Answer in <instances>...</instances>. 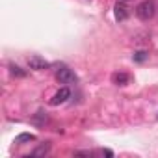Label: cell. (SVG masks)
I'll return each instance as SVG.
<instances>
[{
	"mask_svg": "<svg viewBox=\"0 0 158 158\" xmlns=\"http://www.w3.org/2000/svg\"><path fill=\"white\" fill-rule=\"evenodd\" d=\"M154 11H156V8H154L152 0H143V2L136 8V15L141 21H151L154 17Z\"/></svg>",
	"mask_w": 158,
	"mask_h": 158,
	"instance_id": "cell-1",
	"label": "cell"
},
{
	"mask_svg": "<svg viewBox=\"0 0 158 158\" xmlns=\"http://www.w3.org/2000/svg\"><path fill=\"white\" fill-rule=\"evenodd\" d=\"M56 80H58L60 84H67V86H71V84H76L78 76L74 74L73 69H69V67H60V69L56 71Z\"/></svg>",
	"mask_w": 158,
	"mask_h": 158,
	"instance_id": "cell-2",
	"label": "cell"
},
{
	"mask_svg": "<svg viewBox=\"0 0 158 158\" xmlns=\"http://www.w3.org/2000/svg\"><path fill=\"white\" fill-rule=\"evenodd\" d=\"M28 67L34 69V71H45V69L50 67V63L45 58H41V56H30L28 58Z\"/></svg>",
	"mask_w": 158,
	"mask_h": 158,
	"instance_id": "cell-3",
	"label": "cell"
},
{
	"mask_svg": "<svg viewBox=\"0 0 158 158\" xmlns=\"http://www.w3.org/2000/svg\"><path fill=\"white\" fill-rule=\"evenodd\" d=\"M69 97H71V89H69V88H61V89H60V91H58V93H56V95L50 99V104H52V106L63 104V102H65Z\"/></svg>",
	"mask_w": 158,
	"mask_h": 158,
	"instance_id": "cell-4",
	"label": "cell"
},
{
	"mask_svg": "<svg viewBox=\"0 0 158 158\" xmlns=\"http://www.w3.org/2000/svg\"><path fill=\"white\" fill-rule=\"evenodd\" d=\"M114 13H115V19L117 21H125L128 17V11H127V6L123 2H117L115 8H114Z\"/></svg>",
	"mask_w": 158,
	"mask_h": 158,
	"instance_id": "cell-5",
	"label": "cell"
},
{
	"mask_svg": "<svg viewBox=\"0 0 158 158\" xmlns=\"http://www.w3.org/2000/svg\"><path fill=\"white\" fill-rule=\"evenodd\" d=\"M128 80H130V76H128L127 73H115V74H114V82H115L117 86H127Z\"/></svg>",
	"mask_w": 158,
	"mask_h": 158,
	"instance_id": "cell-6",
	"label": "cell"
},
{
	"mask_svg": "<svg viewBox=\"0 0 158 158\" xmlns=\"http://www.w3.org/2000/svg\"><path fill=\"white\" fill-rule=\"evenodd\" d=\"M30 141H35V136H34V134H28V132L19 134V136L15 138V143H19V145H23V143H30Z\"/></svg>",
	"mask_w": 158,
	"mask_h": 158,
	"instance_id": "cell-7",
	"label": "cell"
},
{
	"mask_svg": "<svg viewBox=\"0 0 158 158\" xmlns=\"http://www.w3.org/2000/svg\"><path fill=\"white\" fill-rule=\"evenodd\" d=\"M48 151H50V143H43L32 151V156H45V154H48Z\"/></svg>",
	"mask_w": 158,
	"mask_h": 158,
	"instance_id": "cell-8",
	"label": "cell"
},
{
	"mask_svg": "<svg viewBox=\"0 0 158 158\" xmlns=\"http://www.w3.org/2000/svg\"><path fill=\"white\" fill-rule=\"evenodd\" d=\"M10 73H11V76H17V78H24L26 76V71L21 69L19 65H10Z\"/></svg>",
	"mask_w": 158,
	"mask_h": 158,
	"instance_id": "cell-9",
	"label": "cell"
},
{
	"mask_svg": "<svg viewBox=\"0 0 158 158\" xmlns=\"http://www.w3.org/2000/svg\"><path fill=\"white\" fill-rule=\"evenodd\" d=\"M147 58H149V54H147L145 50H138V52H134V61H138V63L145 61Z\"/></svg>",
	"mask_w": 158,
	"mask_h": 158,
	"instance_id": "cell-10",
	"label": "cell"
},
{
	"mask_svg": "<svg viewBox=\"0 0 158 158\" xmlns=\"http://www.w3.org/2000/svg\"><path fill=\"white\" fill-rule=\"evenodd\" d=\"M74 154H78V156H91V152H89V151H76Z\"/></svg>",
	"mask_w": 158,
	"mask_h": 158,
	"instance_id": "cell-11",
	"label": "cell"
},
{
	"mask_svg": "<svg viewBox=\"0 0 158 158\" xmlns=\"http://www.w3.org/2000/svg\"><path fill=\"white\" fill-rule=\"evenodd\" d=\"M102 154H106V156H114V152H112L110 149H104V151H102Z\"/></svg>",
	"mask_w": 158,
	"mask_h": 158,
	"instance_id": "cell-12",
	"label": "cell"
}]
</instances>
